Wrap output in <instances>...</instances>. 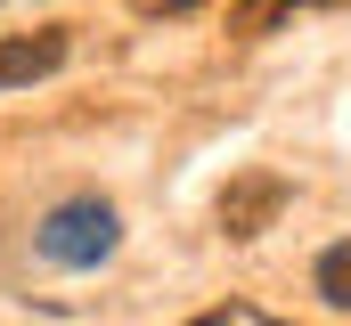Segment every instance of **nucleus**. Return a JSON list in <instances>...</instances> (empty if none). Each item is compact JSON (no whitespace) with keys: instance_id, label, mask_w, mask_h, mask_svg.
Instances as JSON below:
<instances>
[{"instance_id":"obj_1","label":"nucleus","mask_w":351,"mask_h":326,"mask_svg":"<svg viewBox=\"0 0 351 326\" xmlns=\"http://www.w3.org/2000/svg\"><path fill=\"white\" fill-rule=\"evenodd\" d=\"M114 237H123V221H114L106 196H66V204H49L41 229H33V244H41L49 269H98V261L114 253Z\"/></svg>"},{"instance_id":"obj_2","label":"nucleus","mask_w":351,"mask_h":326,"mask_svg":"<svg viewBox=\"0 0 351 326\" xmlns=\"http://www.w3.org/2000/svg\"><path fill=\"white\" fill-rule=\"evenodd\" d=\"M278 212H286V179H278V171H245V179L221 188V237H237V244L262 237Z\"/></svg>"},{"instance_id":"obj_3","label":"nucleus","mask_w":351,"mask_h":326,"mask_svg":"<svg viewBox=\"0 0 351 326\" xmlns=\"http://www.w3.org/2000/svg\"><path fill=\"white\" fill-rule=\"evenodd\" d=\"M66 66V33H16V41H0V90H16V82H41Z\"/></svg>"},{"instance_id":"obj_4","label":"nucleus","mask_w":351,"mask_h":326,"mask_svg":"<svg viewBox=\"0 0 351 326\" xmlns=\"http://www.w3.org/2000/svg\"><path fill=\"white\" fill-rule=\"evenodd\" d=\"M319 294H327L335 310H351V237L319 253Z\"/></svg>"},{"instance_id":"obj_5","label":"nucleus","mask_w":351,"mask_h":326,"mask_svg":"<svg viewBox=\"0 0 351 326\" xmlns=\"http://www.w3.org/2000/svg\"><path fill=\"white\" fill-rule=\"evenodd\" d=\"M294 8H327V0H245V8H237V33H269V25L294 16Z\"/></svg>"},{"instance_id":"obj_6","label":"nucleus","mask_w":351,"mask_h":326,"mask_svg":"<svg viewBox=\"0 0 351 326\" xmlns=\"http://www.w3.org/2000/svg\"><path fill=\"white\" fill-rule=\"evenodd\" d=\"M188 8H204V0H139V16H188Z\"/></svg>"}]
</instances>
